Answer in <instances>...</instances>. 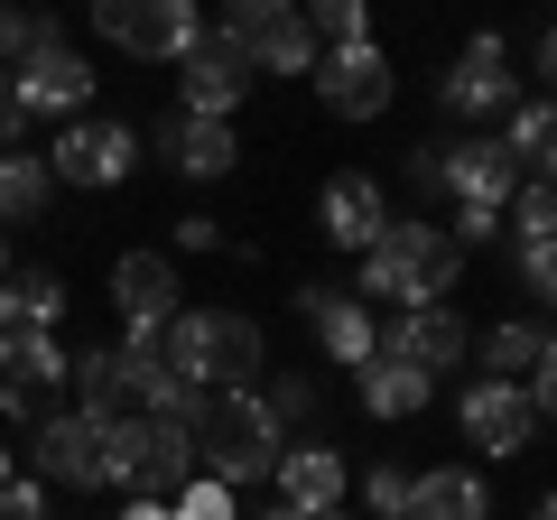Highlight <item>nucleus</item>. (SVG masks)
Listing matches in <instances>:
<instances>
[{"label":"nucleus","mask_w":557,"mask_h":520,"mask_svg":"<svg viewBox=\"0 0 557 520\" xmlns=\"http://www.w3.org/2000/svg\"><path fill=\"white\" fill-rule=\"evenodd\" d=\"M428 400H437V381L418 372V362H399V354L362 362V409H372V419H418Z\"/></svg>","instance_id":"5701e85b"},{"label":"nucleus","mask_w":557,"mask_h":520,"mask_svg":"<svg viewBox=\"0 0 557 520\" xmlns=\"http://www.w3.org/2000/svg\"><path fill=\"white\" fill-rule=\"evenodd\" d=\"M539 344H548V325H530V317H511V325H493V335H483L474 354H483V372H493V381H530V362H539Z\"/></svg>","instance_id":"cd10ccee"},{"label":"nucleus","mask_w":557,"mask_h":520,"mask_svg":"<svg viewBox=\"0 0 557 520\" xmlns=\"http://www.w3.org/2000/svg\"><path fill=\"white\" fill-rule=\"evenodd\" d=\"M539 84H557V28H539Z\"/></svg>","instance_id":"79ce46f5"},{"label":"nucleus","mask_w":557,"mask_h":520,"mask_svg":"<svg viewBox=\"0 0 557 520\" xmlns=\"http://www.w3.org/2000/svg\"><path fill=\"white\" fill-rule=\"evenodd\" d=\"M242 84H251V57H242L233 38H214V28H205V38L177 57V112L233 121V112H242Z\"/></svg>","instance_id":"9b49d317"},{"label":"nucleus","mask_w":557,"mask_h":520,"mask_svg":"<svg viewBox=\"0 0 557 520\" xmlns=\"http://www.w3.org/2000/svg\"><path fill=\"white\" fill-rule=\"evenodd\" d=\"M47 196H57V177H47L38 149H0V233H10V223H38Z\"/></svg>","instance_id":"a878e982"},{"label":"nucleus","mask_w":557,"mask_h":520,"mask_svg":"<svg viewBox=\"0 0 557 520\" xmlns=\"http://www.w3.org/2000/svg\"><path fill=\"white\" fill-rule=\"evenodd\" d=\"M530 520H557V493H539V511H530Z\"/></svg>","instance_id":"c03bdc74"},{"label":"nucleus","mask_w":557,"mask_h":520,"mask_svg":"<svg viewBox=\"0 0 557 520\" xmlns=\"http://www.w3.org/2000/svg\"><path fill=\"white\" fill-rule=\"evenodd\" d=\"M177 298H186V288H177V260H168V251H121V260H112V307H121L131 325L177 317Z\"/></svg>","instance_id":"6ab92c4d"},{"label":"nucleus","mask_w":557,"mask_h":520,"mask_svg":"<svg viewBox=\"0 0 557 520\" xmlns=\"http://www.w3.org/2000/svg\"><path fill=\"white\" fill-rule=\"evenodd\" d=\"M317 520H354V511H317Z\"/></svg>","instance_id":"de8ad7c7"},{"label":"nucleus","mask_w":557,"mask_h":520,"mask_svg":"<svg viewBox=\"0 0 557 520\" xmlns=\"http://www.w3.org/2000/svg\"><path fill=\"white\" fill-rule=\"evenodd\" d=\"M10 270H20V260H10V233H0V280H10Z\"/></svg>","instance_id":"a18cd8bd"},{"label":"nucleus","mask_w":557,"mask_h":520,"mask_svg":"<svg viewBox=\"0 0 557 520\" xmlns=\"http://www.w3.org/2000/svg\"><path fill=\"white\" fill-rule=\"evenodd\" d=\"M94 38L139 65H177L205 38V20H196V0H94Z\"/></svg>","instance_id":"20e7f679"},{"label":"nucleus","mask_w":557,"mask_h":520,"mask_svg":"<svg viewBox=\"0 0 557 520\" xmlns=\"http://www.w3.org/2000/svg\"><path fill=\"white\" fill-rule=\"evenodd\" d=\"M456 428L465 446H483V456H520V446L539 437V400L520 391V381H465V400H456Z\"/></svg>","instance_id":"1a4fd4ad"},{"label":"nucleus","mask_w":557,"mask_h":520,"mask_svg":"<svg viewBox=\"0 0 557 520\" xmlns=\"http://www.w3.org/2000/svg\"><path fill=\"white\" fill-rule=\"evenodd\" d=\"M159 159L177 168V177H233L242 168V140H233V121H205V112H168L159 121Z\"/></svg>","instance_id":"f3484780"},{"label":"nucleus","mask_w":557,"mask_h":520,"mask_svg":"<svg viewBox=\"0 0 557 520\" xmlns=\"http://www.w3.org/2000/svg\"><path fill=\"white\" fill-rule=\"evenodd\" d=\"M94 456H102V493H139L149 474V419H94Z\"/></svg>","instance_id":"393cba45"},{"label":"nucleus","mask_w":557,"mask_h":520,"mask_svg":"<svg viewBox=\"0 0 557 520\" xmlns=\"http://www.w3.org/2000/svg\"><path fill=\"white\" fill-rule=\"evenodd\" d=\"M278 20H298V0H223V20H214V38L251 47V38H270Z\"/></svg>","instance_id":"c756f323"},{"label":"nucleus","mask_w":557,"mask_h":520,"mask_svg":"<svg viewBox=\"0 0 557 520\" xmlns=\"http://www.w3.org/2000/svg\"><path fill=\"white\" fill-rule=\"evenodd\" d=\"M465 344H474V335H465V317H456V307H399V317H391V335H381V354L418 362V372L437 381V372H456V362H465Z\"/></svg>","instance_id":"dca6fc26"},{"label":"nucleus","mask_w":557,"mask_h":520,"mask_svg":"<svg viewBox=\"0 0 557 520\" xmlns=\"http://www.w3.org/2000/svg\"><path fill=\"white\" fill-rule=\"evenodd\" d=\"M298 20L317 28V47H362L372 38V0H298Z\"/></svg>","instance_id":"c85d7f7f"},{"label":"nucleus","mask_w":557,"mask_h":520,"mask_svg":"<svg viewBox=\"0 0 557 520\" xmlns=\"http://www.w3.org/2000/svg\"><path fill=\"white\" fill-rule=\"evenodd\" d=\"M0 520H47V483L38 474H28V483L10 474V483H0Z\"/></svg>","instance_id":"c9c22d12"},{"label":"nucleus","mask_w":557,"mask_h":520,"mask_svg":"<svg viewBox=\"0 0 557 520\" xmlns=\"http://www.w3.org/2000/svg\"><path fill=\"white\" fill-rule=\"evenodd\" d=\"M260 520H317V511H307V502H270Z\"/></svg>","instance_id":"37998d69"},{"label":"nucleus","mask_w":557,"mask_h":520,"mask_svg":"<svg viewBox=\"0 0 557 520\" xmlns=\"http://www.w3.org/2000/svg\"><path fill=\"white\" fill-rule=\"evenodd\" d=\"M278 502H307V511H344V493H354V465L335 456L325 437H288V456H278Z\"/></svg>","instance_id":"a211bd4d"},{"label":"nucleus","mask_w":557,"mask_h":520,"mask_svg":"<svg viewBox=\"0 0 557 520\" xmlns=\"http://www.w3.org/2000/svg\"><path fill=\"white\" fill-rule=\"evenodd\" d=\"M131 168H139V131L112 121V112L65 121V140L47 149V177H57V186H121Z\"/></svg>","instance_id":"6e6552de"},{"label":"nucleus","mask_w":557,"mask_h":520,"mask_svg":"<svg viewBox=\"0 0 557 520\" xmlns=\"http://www.w3.org/2000/svg\"><path fill=\"white\" fill-rule=\"evenodd\" d=\"M10 474H20V465H10V446H0V483H10Z\"/></svg>","instance_id":"49530a36"},{"label":"nucleus","mask_w":557,"mask_h":520,"mask_svg":"<svg viewBox=\"0 0 557 520\" xmlns=\"http://www.w3.org/2000/svg\"><path fill=\"white\" fill-rule=\"evenodd\" d=\"M354 493H362V511H372V520H409V474H399V465H372Z\"/></svg>","instance_id":"473e14b6"},{"label":"nucleus","mask_w":557,"mask_h":520,"mask_svg":"<svg viewBox=\"0 0 557 520\" xmlns=\"http://www.w3.org/2000/svg\"><path fill=\"white\" fill-rule=\"evenodd\" d=\"M511 270H520V288H530V298L557 307V242H511Z\"/></svg>","instance_id":"72a5a7b5"},{"label":"nucleus","mask_w":557,"mask_h":520,"mask_svg":"<svg viewBox=\"0 0 557 520\" xmlns=\"http://www.w3.org/2000/svg\"><path fill=\"white\" fill-rule=\"evenodd\" d=\"M520 391L539 400V419H557V335L539 344V362H530V381H520Z\"/></svg>","instance_id":"e433bc0d"},{"label":"nucleus","mask_w":557,"mask_h":520,"mask_svg":"<svg viewBox=\"0 0 557 520\" xmlns=\"http://www.w3.org/2000/svg\"><path fill=\"white\" fill-rule=\"evenodd\" d=\"M57 317H65V280L57 270H10L0 280V335H57Z\"/></svg>","instance_id":"412c9836"},{"label":"nucleus","mask_w":557,"mask_h":520,"mask_svg":"<svg viewBox=\"0 0 557 520\" xmlns=\"http://www.w3.org/2000/svg\"><path fill=\"white\" fill-rule=\"evenodd\" d=\"M168 520H242V493H233V483H214V474H196L177 502H168Z\"/></svg>","instance_id":"2f4dec72"},{"label":"nucleus","mask_w":557,"mask_h":520,"mask_svg":"<svg viewBox=\"0 0 557 520\" xmlns=\"http://www.w3.org/2000/svg\"><path fill=\"white\" fill-rule=\"evenodd\" d=\"M502 149L520 159V177L557 186V102H530V94H520V102H511V131H502Z\"/></svg>","instance_id":"b1692460"},{"label":"nucleus","mask_w":557,"mask_h":520,"mask_svg":"<svg viewBox=\"0 0 557 520\" xmlns=\"http://www.w3.org/2000/svg\"><path fill=\"white\" fill-rule=\"evenodd\" d=\"M298 317H307V335H317L325 354L344 362V372H362V362L381 354L372 298H354V288H325V280H307V288H298Z\"/></svg>","instance_id":"f8f14e48"},{"label":"nucleus","mask_w":557,"mask_h":520,"mask_svg":"<svg viewBox=\"0 0 557 520\" xmlns=\"http://www.w3.org/2000/svg\"><path fill=\"white\" fill-rule=\"evenodd\" d=\"M10 84H20L28 121H47V112H65V121H75L84 102H94V65H84V47L65 38L57 20L38 28V47H28V57H20V75H10Z\"/></svg>","instance_id":"423d86ee"},{"label":"nucleus","mask_w":557,"mask_h":520,"mask_svg":"<svg viewBox=\"0 0 557 520\" xmlns=\"http://www.w3.org/2000/svg\"><path fill=\"white\" fill-rule=\"evenodd\" d=\"M121 520H168V502L159 493H131V502H121Z\"/></svg>","instance_id":"a19ab883"},{"label":"nucleus","mask_w":557,"mask_h":520,"mask_svg":"<svg viewBox=\"0 0 557 520\" xmlns=\"http://www.w3.org/2000/svg\"><path fill=\"white\" fill-rule=\"evenodd\" d=\"M465 280V242L428 214H391V233L362 251L354 298H391V307H446V288Z\"/></svg>","instance_id":"f257e3e1"},{"label":"nucleus","mask_w":557,"mask_h":520,"mask_svg":"<svg viewBox=\"0 0 557 520\" xmlns=\"http://www.w3.org/2000/svg\"><path fill=\"white\" fill-rule=\"evenodd\" d=\"M38 10H20V0H0V75H20V57H28V47H38Z\"/></svg>","instance_id":"f704fd0d"},{"label":"nucleus","mask_w":557,"mask_h":520,"mask_svg":"<svg viewBox=\"0 0 557 520\" xmlns=\"http://www.w3.org/2000/svg\"><path fill=\"white\" fill-rule=\"evenodd\" d=\"M446 233L474 251V242H502V214H483V205H456V223H446Z\"/></svg>","instance_id":"58836bf2"},{"label":"nucleus","mask_w":557,"mask_h":520,"mask_svg":"<svg viewBox=\"0 0 557 520\" xmlns=\"http://www.w3.org/2000/svg\"><path fill=\"white\" fill-rule=\"evenodd\" d=\"M242 57H251L260 75H317V57H325V47H317V28H307V20H278L270 38H251Z\"/></svg>","instance_id":"bb28decb"},{"label":"nucleus","mask_w":557,"mask_h":520,"mask_svg":"<svg viewBox=\"0 0 557 520\" xmlns=\"http://www.w3.org/2000/svg\"><path fill=\"white\" fill-rule=\"evenodd\" d=\"M260 400H270V419L288 428V437H307V428H317V372H278Z\"/></svg>","instance_id":"7c9ffc66"},{"label":"nucleus","mask_w":557,"mask_h":520,"mask_svg":"<svg viewBox=\"0 0 557 520\" xmlns=\"http://www.w3.org/2000/svg\"><path fill=\"white\" fill-rule=\"evenodd\" d=\"M446 196L502 214V205L520 196V159H511L502 140H474V131H465V140H446Z\"/></svg>","instance_id":"2eb2a0df"},{"label":"nucleus","mask_w":557,"mask_h":520,"mask_svg":"<svg viewBox=\"0 0 557 520\" xmlns=\"http://www.w3.org/2000/svg\"><path fill=\"white\" fill-rule=\"evenodd\" d=\"M278 456H288V428L270 419L260 391H205V409H196V474H214V483L242 493V483H270Z\"/></svg>","instance_id":"7ed1b4c3"},{"label":"nucleus","mask_w":557,"mask_h":520,"mask_svg":"<svg viewBox=\"0 0 557 520\" xmlns=\"http://www.w3.org/2000/svg\"><path fill=\"white\" fill-rule=\"evenodd\" d=\"M317 233L335 242V251L362 260L381 233H391V196H381V177H362V168H354V177H325V196H317Z\"/></svg>","instance_id":"4468645a"},{"label":"nucleus","mask_w":557,"mask_h":520,"mask_svg":"<svg viewBox=\"0 0 557 520\" xmlns=\"http://www.w3.org/2000/svg\"><path fill=\"white\" fill-rule=\"evenodd\" d=\"M437 102H446V121H483V112H511V102H520V75H511V47H502L493 28H483V38H465V57L446 65Z\"/></svg>","instance_id":"9d476101"},{"label":"nucleus","mask_w":557,"mask_h":520,"mask_svg":"<svg viewBox=\"0 0 557 520\" xmlns=\"http://www.w3.org/2000/svg\"><path fill=\"white\" fill-rule=\"evenodd\" d=\"M409 520H493V483L465 465H428L409 474Z\"/></svg>","instance_id":"aec40b11"},{"label":"nucleus","mask_w":557,"mask_h":520,"mask_svg":"<svg viewBox=\"0 0 557 520\" xmlns=\"http://www.w3.org/2000/svg\"><path fill=\"white\" fill-rule=\"evenodd\" d=\"M28 140V102H20V84L0 75V149H20Z\"/></svg>","instance_id":"ea45409f"},{"label":"nucleus","mask_w":557,"mask_h":520,"mask_svg":"<svg viewBox=\"0 0 557 520\" xmlns=\"http://www.w3.org/2000/svg\"><path fill=\"white\" fill-rule=\"evenodd\" d=\"M28 465H38V483H65V493H102L94 419H84V409H47V419L28 428Z\"/></svg>","instance_id":"ddd939ff"},{"label":"nucleus","mask_w":557,"mask_h":520,"mask_svg":"<svg viewBox=\"0 0 557 520\" xmlns=\"http://www.w3.org/2000/svg\"><path fill=\"white\" fill-rule=\"evenodd\" d=\"M65 391H75L84 419H131V372H121L112 344H84V354L65 362Z\"/></svg>","instance_id":"4be33fe9"},{"label":"nucleus","mask_w":557,"mask_h":520,"mask_svg":"<svg viewBox=\"0 0 557 520\" xmlns=\"http://www.w3.org/2000/svg\"><path fill=\"white\" fill-rule=\"evenodd\" d=\"M177 251H223V214H177Z\"/></svg>","instance_id":"4c0bfd02"},{"label":"nucleus","mask_w":557,"mask_h":520,"mask_svg":"<svg viewBox=\"0 0 557 520\" xmlns=\"http://www.w3.org/2000/svg\"><path fill=\"white\" fill-rule=\"evenodd\" d=\"M168 362H177V381H196V391H260L270 335H260V317H242V307H177V317H168Z\"/></svg>","instance_id":"f03ea898"},{"label":"nucleus","mask_w":557,"mask_h":520,"mask_svg":"<svg viewBox=\"0 0 557 520\" xmlns=\"http://www.w3.org/2000/svg\"><path fill=\"white\" fill-rule=\"evenodd\" d=\"M307 84H317V102H325L335 121H381V112H391V94H399L391 47H381V38H362V47H325Z\"/></svg>","instance_id":"39448f33"},{"label":"nucleus","mask_w":557,"mask_h":520,"mask_svg":"<svg viewBox=\"0 0 557 520\" xmlns=\"http://www.w3.org/2000/svg\"><path fill=\"white\" fill-rule=\"evenodd\" d=\"M65 344L57 335H0V419L10 428H38L65 391Z\"/></svg>","instance_id":"0eeeda50"}]
</instances>
